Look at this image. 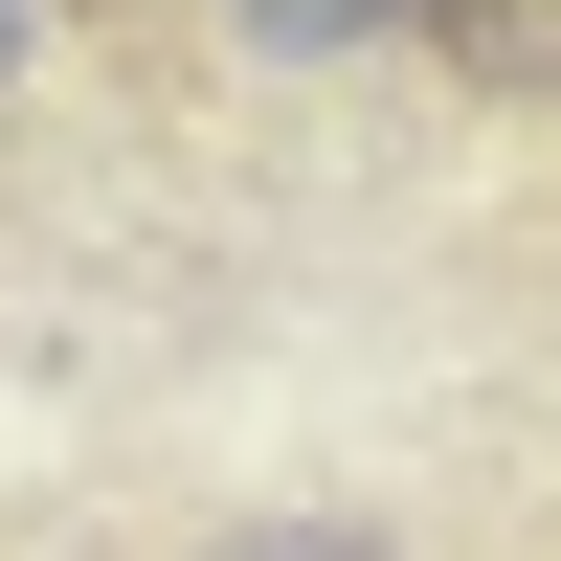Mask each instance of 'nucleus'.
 <instances>
[{
    "label": "nucleus",
    "instance_id": "nucleus-1",
    "mask_svg": "<svg viewBox=\"0 0 561 561\" xmlns=\"http://www.w3.org/2000/svg\"><path fill=\"white\" fill-rule=\"evenodd\" d=\"M427 23L449 90H494V113H561V0H404Z\"/></svg>",
    "mask_w": 561,
    "mask_h": 561
},
{
    "label": "nucleus",
    "instance_id": "nucleus-2",
    "mask_svg": "<svg viewBox=\"0 0 561 561\" xmlns=\"http://www.w3.org/2000/svg\"><path fill=\"white\" fill-rule=\"evenodd\" d=\"M225 23H248V45H270V68H337V45H382V23H404V0H225Z\"/></svg>",
    "mask_w": 561,
    "mask_h": 561
},
{
    "label": "nucleus",
    "instance_id": "nucleus-3",
    "mask_svg": "<svg viewBox=\"0 0 561 561\" xmlns=\"http://www.w3.org/2000/svg\"><path fill=\"white\" fill-rule=\"evenodd\" d=\"M180 561H404V539H359V517H225V539H180Z\"/></svg>",
    "mask_w": 561,
    "mask_h": 561
},
{
    "label": "nucleus",
    "instance_id": "nucleus-4",
    "mask_svg": "<svg viewBox=\"0 0 561 561\" xmlns=\"http://www.w3.org/2000/svg\"><path fill=\"white\" fill-rule=\"evenodd\" d=\"M23 68H45V0H0V90H23Z\"/></svg>",
    "mask_w": 561,
    "mask_h": 561
}]
</instances>
